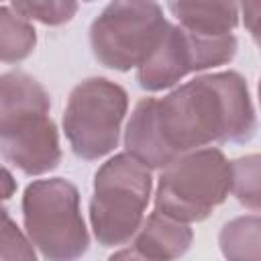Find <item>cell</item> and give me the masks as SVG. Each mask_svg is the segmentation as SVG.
Returning <instances> with one entry per match:
<instances>
[{
  "mask_svg": "<svg viewBox=\"0 0 261 261\" xmlns=\"http://www.w3.org/2000/svg\"><path fill=\"white\" fill-rule=\"evenodd\" d=\"M167 24L157 2L114 0L92 20L90 47L100 65L130 71L147 59Z\"/></svg>",
  "mask_w": 261,
  "mask_h": 261,
  "instance_id": "7",
  "label": "cell"
},
{
  "mask_svg": "<svg viewBox=\"0 0 261 261\" xmlns=\"http://www.w3.org/2000/svg\"><path fill=\"white\" fill-rule=\"evenodd\" d=\"M0 261H39L27 234L0 206Z\"/></svg>",
  "mask_w": 261,
  "mask_h": 261,
  "instance_id": "15",
  "label": "cell"
},
{
  "mask_svg": "<svg viewBox=\"0 0 261 261\" xmlns=\"http://www.w3.org/2000/svg\"><path fill=\"white\" fill-rule=\"evenodd\" d=\"M167 10L188 33L222 37L237 29L241 8L234 2H169Z\"/></svg>",
  "mask_w": 261,
  "mask_h": 261,
  "instance_id": "10",
  "label": "cell"
},
{
  "mask_svg": "<svg viewBox=\"0 0 261 261\" xmlns=\"http://www.w3.org/2000/svg\"><path fill=\"white\" fill-rule=\"evenodd\" d=\"M192 243L194 230L190 224L151 212L143 218L139 230L135 232L130 249L151 261H175L190 251Z\"/></svg>",
  "mask_w": 261,
  "mask_h": 261,
  "instance_id": "9",
  "label": "cell"
},
{
  "mask_svg": "<svg viewBox=\"0 0 261 261\" xmlns=\"http://www.w3.org/2000/svg\"><path fill=\"white\" fill-rule=\"evenodd\" d=\"M257 114L239 71L202 73L163 98H141L124 128V153L145 167L165 169L184 153L212 143H249Z\"/></svg>",
  "mask_w": 261,
  "mask_h": 261,
  "instance_id": "1",
  "label": "cell"
},
{
  "mask_svg": "<svg viewBox=\"0 0 261 261\" xmlns=\"http://www.w3.org/2000/svg\"><path fill=\"white\" fill-rule=\"evenodd\" d=\"M10 8L18 12L22 18H27L29 22L37 20L45 27H59V24L69 22L75 16L80 4L69 2V0H51V2L29 0V2H12Z\"/></svg>",
  "mask_w": 261,
  "mask_h": 261,
  "instance_id": "14",
  "label": "cell"
},
{
  "mask_svg": "<svg viewBox=\"0 0 261 261\" xmlns=\"http://www.w3.org/2000/svg\"><path fill=\"white\" fill-rule=\"evenodd\" d=\"M218 247L226 261H261L259 214H245L228 220L220 228Z\"/></svg>",
  "mask_w": 261,
  "mask_h": 261,
  "instance_id": "11",
  "label": "cell"
},
{
  "mask_svg": "<svg viewBox=\"0 0 261 261\" xmlns=\"http://www.w3.org/2000/svg\"><path fill=\"white\" fill-rule=\"evenodd\" d=\"M37 31L8 6H0V63H20L33 55Z\"/></svg>",
  "mask_w": 261,
  "mask_h": 261,
  "instance_id": "12",
  "label": "cell"
},
{
  "mask_svg": "<svg viewBox=\"0 0 261 261\" xmlns=\"http://www.w3.org/2000/svg\"><path fill=\"white\" fill-rule=\"evenodd\" d=\"M51 98L27 71L0 73V155L24 175H45L61 163Z\"/></svg>",
  "mask_w": 261,
  "mask_h": 261,
  "instance_id": "2",
  "label": "cell"
},
{
  "mask_svg": "<svg viewBox=\"0 0 261 261\" xmlns=\"http://www.w3.org/2000/svg\"><path fill=\"white\" fill-rule=\"evenodd\" d=\"M230 194L253 214L261 204V159L257 153L230 161Z\"/></svg>",
  "mask_w": 261,
  "mask_h": 261,
  "instance_id": "13",
  "label": "cell"
},
{
  "mask_svg": "<svg viewBox=\"0 0 261 261\" xmlns=\"http://www.w3.org/2000/svg\"><path fill=\"white\" fill-rule=\"evenodd\" d=\"M24 234L45 261H80L90 232L80 208V190L63 177L35 179L22 194Z\"/></svg>",
  "mask_w": 261,
  "mask_h": 261,
  "instance_id": "4",
  "label": "cell"
},
{
  "mask_svg": "<svg viewBox=\"0 0 261 261\" xmlns=\"http://www.w3.org/2000/svg\"><path fill=\"white\" fill-rule=\"evenodd\" d=\"M237 49L234 35L204 37L169 22L153 51L137 67V82L147 92H163L175 88L190 73L230 63Z\"/></svg>",
  "mask_w": 261,
  "mask_h": 261,
  "instance_id": "8",
  "label": "cell"
},
{
  "mask_svg": "<svg viewBox=\"0 0 261 261\" xmlns=\"http://www.w3.org/2000/svg\"><path fill=\"white\" fill-rule=\"evenodd\" d=\"M151 190V169L128 153H116L98 167L90 198V228L98 245L118 247L133 241Z\"/></svg>",
  "mask_w": 261,
  "mask_h": 261,
  "instance_id": "3",
  "label": "cell"
},
{
  "mask_svg": "<svg viewBox=\"0 0 261 261\" xmlns=\"http://www.w3.org/2000/svg\"><path fill=\"white\" fill-rule=\"evenodd\" d=\"M108 261H151V259H145L143 255H139L135 249H120V251H116V253H112L110 257H108Z\"/></svg>",
  "mask_w": 261,
  "mask_h": 261,
  "instance_id": "17",
  "label": "cell"
},
{
  "mask_svg": "<svg viewBox=\"0 0 261 261\" xmlns=\"http://www.w3.org/2000/svg\"><path fill=\"white\" fill-rule=\"evenodd\" d=\"M128 110L126 90L108 77L82 80L67 98L63 133L75 157L98 161L118 147L120 126Z\"/></svg>",
  "mask_w": 261,
  "mask_h": 261,
  "instance_id": "6",
  "label": "cell"
},
{
  "mask_svg": "<svg viewBox=\"0 0 261 261\" xmlns=\"http://www.w3.org/2000/svg\"><path fill=\"white\" fill-rule=\"evenodd\" d=\"M14 192H16V179H14V175L4 165H0V202L10 200L14 196Z\"/></svg>",
  "mask_w": 261,
  "mask_h": 261,
  "instance_id": "16",
  "label": "cell"
},
{
  "mask_svg": "<svg viewBox=\"0 0 261 261\" xmlns=\"http://www.w3.org/2000/svg\"><path fill=\"white\" fill-rule=\"evenodd\" d=\"M230 194V161L218 147H204L173 159L161 169L155 212L184 222L206 220Z\"/></svg>",
  "mask_w": 261,
  "mask_h": 261,
  "instance_id": "5",
  "label": "cell"
}]
</instances>
